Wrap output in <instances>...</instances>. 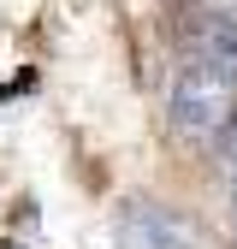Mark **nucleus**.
<instances>
[{
  "label": "nucleus",
  "instance_id": "2",
  "mask_svg": "<svg viewBox=\"0 0 237 249\" xmlns=\"http://www.w3.org/2000/svg\"><path fill=\"white\" fill-rule=\"evenodd\" d=\"M113 237L125 243V249H196L190 226L178 220V213L154 208V202H125V208H118Z\"/></svg>",
  "mask_w": 237,
  "mask_h": 249
},
{
  "label": "nucleus",
  "instance_id": "5",
  "mask_svg": "<svg viewBox=\"0 0 237 249\" xmlns=\"http://www.w3.org/2000/svg\"><path fill=\"white\" fill-rule=\"evenodd\" d=\"M231 220H237V202H231Z\"/></svg>",
  "mask_w": 237,
  "mask_h": 249
},
{
  "label": "nucleus",
  "instance_id": "1",
  "mask_svg": "<svg viewBox=\"0 0 237 249\" xmlns=\"http://www.w3.org/2000/svg\"><path fill=\"white\" fill-rule=\"evenodd\" d=\"M237 113V77H225L220 66L207 59H190L184 71L172 77V95H166V119L178 137H220Z\"/></svg>",
  "mask_w": 237,
  "mask_h": 249
},
{
  "label": "nucleus",
  "instance_id": "4",
  "mask_svg": "<svg viewBox=\"0 0 237 249\" xmlns=\"http://www.w3.org/2000/svg\"><path fill=\"white\" fill-rule=\"evenodd\" d=\"M214 6H220V12H237V0H214Z\"/></svg>",
  "mask_w": 237,
  "mask_h": 249
},
{
  "label": "nucleus",
  "instance_id": "3",
  "mask_svg": "<svg viewBox=\"0 0 237 249\" xmlns=\"http://www.w3.org/2000/svg\"><path fill=\"white\" fill-rule=\"evenodd\" d=\"M196 59H207V66H220L225 77H237V18H214V24H207Z\"/></svg>",
  "mask_w": 237,
  "mask_h": 249
}]
</instances>
